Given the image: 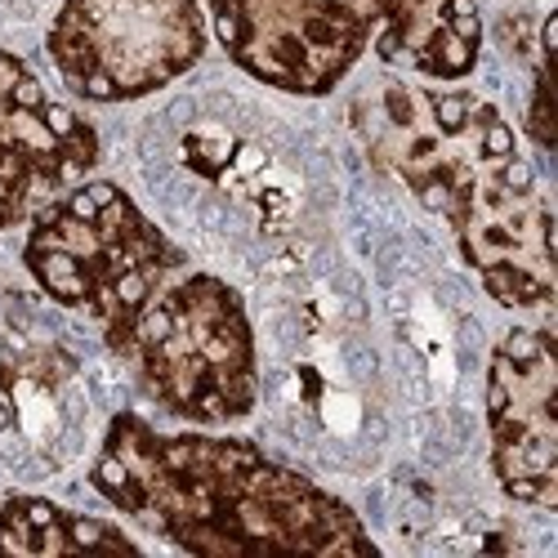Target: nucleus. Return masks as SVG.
I'll return each instance as SVG.
<instances>
[{
	"instance_id": "nucleus-1",
	"label": "nucleus",
	"mask_w": 558,
	"mask_h": 558,
	"mask_svg": "<svg viewBox=\"0 0 558 558\" xmlns=\"http://www.w3.org/2000/svg\"><path fill=\"white\" fill-rule=\"evenodd\" d=\"M366 153L421 197L505 308H549L554 219L509 121L470 89L380 81L353 104Z\"/></svg>"
},
{
	"instance_id": "nucleus-2",
	"label": "nucleus",
	"mask_w": 558,
	"mask_h": 558,
	"mask_svg": "<svg viewBox=\"0 0 558 558\" xmlns=\"http://www.w3.org/2000/svg\"><path fill=\"white\" fill-rule=\"evenodd\" d=\"M95 492L189 554H376L353 509L246 438L161 434L121 411L89 464Z\"/></svg>"
},
{
	"instance_id": "nucleus-3",
	"label": "nucleus",
	"mask_w": 558,
	"mask_h": 558,
	"mask_svg": "<svg viewBox=\"0 0 558 558\" xmlns=\"http://www.w3.org/2000/svg\"><path fill=\"white\" fill-rule=\"evenodd\" d=\"M215 36L282 95H331L366 59L460 81L478 68V0H210Z\"/></svg>"
},
{
	"instance_id": "nucleus-4",
	"label": "nucleus",
	"mask_w": 558,
	"mask_h": 558,
	"mask_svg": "<svg viewBox=\"0 0 558 558\" xmlns=\"http://www.w3.org/2000/svg\"><path fill=\"white\" fill-rule=\"evenodd\" d=\"M23 264L54 304L99 322L117 353L166 282L189 268V255L117 183L81 179L32 215Z\"/></svg>"
},
{
	"instance_id": "nucleus-5",
	"label": "nucleus",
	"mask_w": 558,
	"mask_h": 558,
	"mask_svg": "<svg viewBox=\"0 0 558 558\" xmlns=\"http://www.w3.org/2000/svg\"><path fill=\"white\" fill-rule=\"evenodd\" d=\"M144 389L189 425L246 421L259 398L255 331L223 277L183 268L117 349Z\"/></svg>"
},
{
	"instance_id": "nucleus-6",
	"label": "nucleus",
	"mask_w": 558,
	"mask_h": 558,
	"mask_svg": "<svg viewBox=\"0 0 558 558\" xmlns=\"http://www.w3.org/2000/svg\"><path fill=\"white\" fill-rule=\"evenodd\" d=\"M45 50L72 95L130 104L197 68L206 19L197 0H63Z\"/></svg>"
},
{
	"instance_id": "nucleus-7",
	"label": "nucleus",
	"mask_w": 558,
	"mask_h": 558,
	"mask_svg": "<svg viewBox=\"0 0 558 558\" xmlns=\"http://www.w3.org/2000/svg\"><path fill=\"white\" fill-rule=\"evenodd\" d=\"M95 161V125L59 104L23 59L0 50V228L76 189Z\"/></svg>"
},
{
	"instance_id": "nucleus-8",
	"label": "nucleus",
	"mask_w": 558,
	"mask_h": 558,
	"mask_svg": "<svg viewBox=\"0 0 558 558\" xmlns=\"http://www.w3.org/2000/svg\"><path fill=\"white\" fill-rule=\"evenodd\" d=\"M554 336L519 327L492 349L487 366V434L492 470L514 496L536 509L558 505V429H554Z\"/></svg>"
},
{
	"instance_id": "nucleus-9",
	"label": "nucleus",
	"mask_w": 558,
	"mask_h": 558,
	"mask_svg": "<svg viewBox=\"0 0 558 558\" xmlns=\"http://www.w3.org/2000/svg\"><path fill=\"white\" fill-rule=\"evenodd\" d=\"M89 549H121L134 554L138 545L104 519L76 514L40 496H10L0 505V554H89Z\"/></svg>"
}]
</instances>
